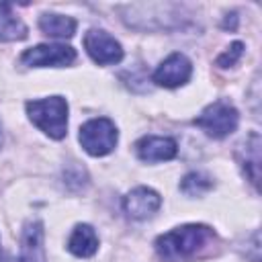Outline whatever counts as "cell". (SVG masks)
<instances>
[{
  "label": "cell",
  "mask_w": 262,
  "mask_h": 262,
  "mask_svg": "<svg viewBox=\"0 0 262 262\" xmlns=\"http://www.w3.org/2000/svg\"><path fill=\"white\" fill-rule=\"evenodd\" d=\"M217 244V233L203 223H186L162 233L156 239V252L164 262H190Z\"/></svg>",
  "instance_id": "cell-1"
},
{
  "label": "cell",
  "mask_w": 262,
  "mask_h": 262,
  "mask_svg": "<svg viewBox=\"0 0 262 262\" xmlns=\"http://www.w3.org/2000/svg\"><path fill=\"white\" fill-rule=\"evenodd\" d=\"M27 115L51 139H63L68 133V100L63 96H47L27 102Z\"/></svg>",
  "instance_id": "cell-2"
},
{
  "label": "cell",
  "mask_w": 262,
  "mask_h": 262,
  "mask_svg": "<svg viewBox=\"0 0 262 262\" xmlns=\"http://www.w3.org/2000/svg\"><path fill=\"white\" fill-rule=\"evenodd\" d=\"M239 123V113L229 100H215L209 106L201 111V115L194 119V125L201 127L209 137L213 139H223L229 133L237 129Z\"/></svg>",
  "instance_id": "cell-3"
},
{
  "label": "cell",
  "mask_w": 262,
  "mask_h": 262,
  "mask_svg": "<svg viewBox=\"0 0 262 262\" xmlns=\"http://www.w3.org/2000/svg\"><path fill=\"white\" fill-rule=\"evenodd\" d=\"M78 139H80V143H82L86 154H90L94 158H100V156H106V154H111L115 149L119 133H117V127H115V123L111 119L96 117V119L86 121L80 127Z\"/></svg>",
  "instance_id": "cell-4"
},
{
  "label": "cell",
  "mask_w": 262,
  "mask_h": 262,
  "mask_svg": "<svg viewBox=\"0 0 262 262\" xmlns=\"http://www.w3.org/2000/svg\"><path fill=\"white\" fill-rule=\"evenodd\" d=\"M20 61L31 68H63L76 61V49L61 43H41L27 49L20 55Z\"/></svg>",
  "instance_id": "cell-5"
},
{
  "label": "cell",
  "mask_w": 262,
  "mask_h": 262,
  "mask_svg": "<svg viewBox=\"0 0 262 262\" xmlns=\"http://www.w3.org/2000/svg\"><path fill=\"white\" fill-rule=\"evenodd\" d=\"M84 47L98 66H113L123 59L121 43L102 29H90L84 37Z\"/></svg>",
  "instance_id": "cell-6"
},
{
  "label": "cell",
  "mask_w": 262,
  "mask_h": 262,
  "mask_svg": "<svg viewBox=\"0 0 262 262\" xmlns=\"http://www.w3.org/2000/svg\"><path fill=\"white\" fill-rule=\"evenodd\" d=\"M192 76V63L184 53H170L154 72L151 80L164 88L184 86Z\"/></svg>",
  "instance_id": "cell-7"
},
{
  "label": "cell",
  "mask_w": 262,
  "mask_h": 262,
  "mask_svg": "<svg viewBox=\"0 0 262 262\" xmlns=\"http://www.w3.org/2000/svg\"><path fill=\"white\" fill-rule=\"evenodd\" d=\"M160 205H162L160 194L154 188H147V186H137L131 192H127L125 199H123L125 213L131 219H139V221L151 217L160 209Z\"/></svg>",
  "instance_id": "cell-8"
},
{
  "label": "cell",
  "mask_w": 262,
  "mask_h": 262,
  "mask_svg": "<svg viewBox=\"0 0 262 262\" xmlns=\"http://www.w3.org/2000/svg\"><path fill=\"white\" fill-rule=\"evenodd\" d=\"M43 237H45L43 223L39 219L27 221L25 227H23V231H20L18 262H47Z\"/></svg>",
  "instance_id": "cell-9"
},
{
  "label": "cell",
  "mask_w": 262,
  "mask_h": 262,
  "mask_svg": "<svg viewBox=\"0 0 262 262\" xmlns=\"http://www.w3.org/2000/svg\"><path fill=\"white\" fill-rule=\"evenodd\" d=\"M135 154L141 162L154 164V162H168L176 158L178 145L170 137H158V135H145L135 143Z\"/></svg>",
  "instance_id": "cell-10"
},
{
  "label": "cell",
  "mask_w": 262,
  "mask_h": 262,
  "mask_svg": "<svg viewBox=\"0 0 262 262\" xmlns=\"http://www.w3.org/2000/svg\"><path fill=\"white\" fill-rule=\"evenodd\" d=\"M260 143H262L260 135L254 131L246 137V141L237 149V158L244 168V174L254 186H258V180H260Z\"/></svg>",
  "instance_id": "cell-11"
},
{
  "label": "cell",
  "mask_w": 262,
  "mask_h": 262,
  "mask_svg": "<svg viewBox=\"0 0 262 262\" xmlns=\"http://www.w3.org/2000/svg\"><path fill=\"white\" fill-rule=\"evenodd\" d=\"M68 250L78 256V258H90L98 250V235L88 223H80L74 227L70 239H68Z\"/></svg>",
  "instance_id": "cell-12"
},
{
  "label": "cell",
  "mask_w": 262,
  "mask_h": 262,
  "mask_svg": "<svg viewBox=\"0 0 262 262\" xmlns=\"http://www.w3.org/2000/svg\"><path fill=\"white\" fill-rule=\"evenodd\" d=\"M29 35L27 25L14 12L10 2H0V41H23Z\"/></svg>",
  "instance_id": "cell-13"
},
{
  "label": "cell",
  "mask_w": 262,
  "mask_h": 262,
  "mask_svg": "<svg viewBox=\"0 0 262 262\" xmlns=\"http://www.w3.org/2000/svg\"><path fill=\"white\" fill-rule=\"evenodd\" d=\"M78 23L72 16L55 14V12H45L39 16V29L49 35V37H59V39H70L76 33Z\"/></svg>",
  "instance_id": "cell-14"
},
{
  "label": "cell",
  "mask_w": 262,
  "mask_h": 262,
  "mask_svg": "<svg viewBox=\"0 0 262 262\" xmlns=\"http://www.w3.org/2000/svg\"><path fill=\"white\" fill-rule=\"evenodd\" d=\"M211 188H213V178L207 176L205 172H188L180 182V190L188 196H201Z\"/></svg>",
  "instance_id": "cell-15"
},
{
  "label": "cell",
  "mask_w": 262,
  "mask_h": 262,
  "mask_svg": "<svg viewBox=\"0 0 262 262\" xmlns=\"http://www.w3.org/2000/svg\"><path fill=\"white\" fill-rule=\"evenodd\" d=\"M244 55V43L242 41H235L227 47V51H223L219 57H217V66L219 68H231L239 61V57Z\"/></svg>",
  "instance_id": "cell-16"
},
{
  "label": "cell",
  "mask_w": 262,
  "mask_h": 262,
  "mask_svg": "<svg viewBox=\"0 0 262 262\" xmlns=\"http://www.w3.org/2000/svg\"><path fill=\"white\" fill-rule=\"evenodd\" d=\"M0 262H8V258H6L4 252H2V244H0Z\"/></svg>",
  "instance_id": "cell-17"
},
{
  "label": "cell",
  "mask_w": 262,
  "mask_h": 262,
  "mask_svg": "<svg viewBox=\"0 0 262 262\" xmlns=\"http://www.w3.org/2000/svg\"><path fill=\"white\" fill-rule=\"evenodd\" d=\"M0 147H2V131H0Z\"/></svg>",
  "instance_id": "cell-18"
}]
</instances>
